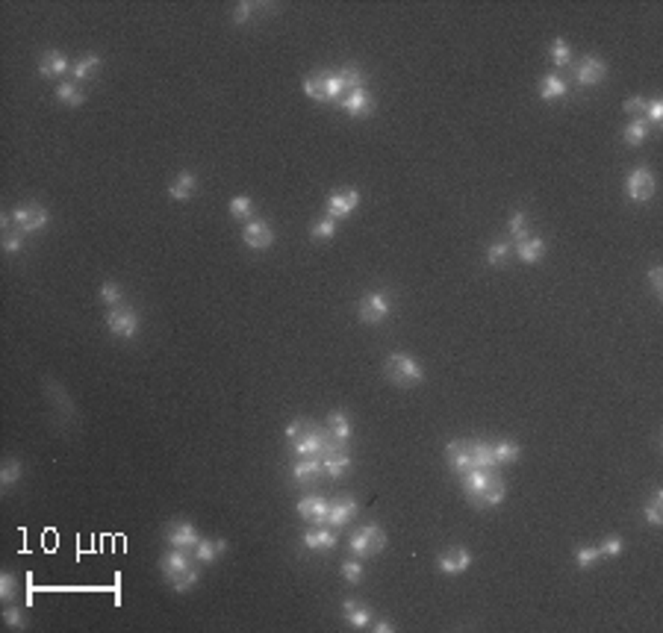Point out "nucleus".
Returning a JSON list of instances; mask_svg holds the SVG:
<instances>
[{"mask_svg": "<svg viewBox=\"0 0 663 633\" xmlns=\"http://www.w3.org/2000/svg\"><path fill=\"white\" fill-rule=\"evenodd\" d=\"M342 109H345L351 118H366V115H372L375 101H372V94H368V89L360 86V89L348 92V94L342 97Z\"/></svg>", "mask_w": 663, "mask_h": 633, "instance_id": "16", "label": "nucleus"}, {"mask_svg": "<svg viewBox=\"0 0 663 633\" xmlns=\"http://www.w3.org/2000/svg\"><path fill=\"white\" fill-rule=\"evenodd\" d=\"M194 192H198V177H194L192 171H180L177 180L168 186V194L174 197V201H189Z\"/></svg>", "mask_w": 663, "mask_h": 633, "instance_id": "25", "label": "nucleus"}, {"mask_svg": "<svg viewBox=\"0 0 663 633\" xmlns=\"http://www.w3.org/2000/svg\"><path fill=\"white\" fill-rule=\"evenodd\" d=\"M56 101H62L65 106H83L86 104V92L77 86L74 80H62V83H56Z\"/></svg>", "mask_w": 663, "mask_h": 633, "instance_id": "30", "label": "nucleus"}, {"mask_svg": "<svg viewBox=\"0 0 663 633\" xmlns=\"http://www.w3.org/2000/svg\"><path fill=\"white\" fill-rule=\"evenodd\" d=\"M622 136H625V142L628 145H642V142H646V138H649V121H646V118H634V121L625 127V133H622Z\"/></svg>", "mask_w": 663, "mask_h": 633, "instance_id": "33", "label": "nucleus"}, {"mask_svg": "<svg viewBox=\"0 0 663 633\" xmlns=\"http://www.w3.org/2000/svg\"><path fill=\"white\" fill-rule=\"evenodd\" d=\"M507 233H510L516 242H522L525 236H528V212H525V209H516V212L510 215V221H507Z\"/></svg>", "mask_w": 663, "mask_h": 633, "instance_id": "37", "label": "nucleus"}, {"mask_svg": "<svg viewBox=\"0 0 663 633\" xmlns=\"http://www.w3.org/2000/svg\"><path fill=\"white\" fill-rule=\"evenodd\" d=\"M198 578H201L198 571L189 568V571H183L180 578H174V580H171V586H174V592H189V589L198 586Z\"/></svg>", "mask_w": 663, "mask_h": 633, "instance_id": "47", "label": "nucleus"}, {"mask_svg": "<svg viewBox=\"0 0 663 633\" xmlns=\"http://www.w3.org/2000/svg\"><path fill=\"white\" fill-rule=\"evenodd\" d=\"M327 507L330 501L322 498V495H307L298 501V516L307 519V522H313L316 527H324L327 524Z\"/></svg>", "mask_w": 663, "mask_h": 633, "instance_id": "15", "label": "nucleus"}, {"mask_svg": "<svg viewBox=\"0 0 663 633\" xmlns=\"http://www.w3.org/2000/svg\"><path fill=\"white\" fill-rule=\"evenodd\" d=\"M21 474H24L21 460H6L4 468H0V483H4V492H9L18 480H21Z\"/></svg>", "mask_w": 663, "mask_h": 633, "instance_id": "34", "label": "nucleus"}, {"mask_svg": "<svg viewBox=\"0 0 663 633\" xmlns=\"http://www.w3.org/2000/svg\"><path fill=\"white\" fill-rule=\"evenodd\" d=\"M545 242L539 239V236H525L522 242H516V253H519V260L525 263V265H534V263H539L542 256H545Z\"/></svg>", "mask_w": 663, "mask_h": 633, "instance_id": "22", "label": "nucleus"}, {"mask_svg": "<svg viewBox=\"0 0 663 633\" xmlns=\"http://www.w3.org/2000/svg\"><path fill=\"white\" fill-rule=\"evenodd\" d=\"M383 548H386V533L378 524H366L351 536V551H354L357 557H375Z\"/></svg>", "mask_w": 663, "mask_h": 633, "instance_id": "6", "label": "nucleus"}, {"mask_svg": "<svg viewBox=\"0 0 663 633\" xmlns=\"http://www.w3.org/2000/svg\"><path fill=\"white\" fill-rule=\"evenodd\" d=\"M192 551H194L192 557L207 566V563H216L221 557V551H227V542L224 539H198V545H194Z\"/></svg>", "mask_w": 663, "mask_h": 633, "instance_id": "24", "label": "nucleus"}, {"mask_svg": "<svg viewBox=\"0 0 663 633\" xmlns=\"http://www.w3.org/2000/svg\"><path fill=\"white\" fill-rule=\"evenodd\" d=\"M463 492L475 507H498L507 498V486L493 468H469L463 474Z\"/></svg>", "mask_w": 663, "mask_h": 633, "instance_id": "2", "label": "nucleus"}, {"mask_svg": "<svg viewBox=\"0 0 663 633\" xmlns=\"http://www.w3.org/2000/svg\"><path fill=\"white\" fill-rule=\"evenodd\" d=\"M383 371H386V378L393 380L395 386H419L424 380V371L422 365L410 357V353H389L386 363H383Z\"/></svg>", "mask_w": 663, "mask_h": 633, "instance_id": "3", "label": "nucleus"}, {"mask_svg": "<svg viewBox=\"0 0 663 633\" xmlns=\"http://www.w3.org/2000/svg\"><path fill=\"white\" fill-rule=\"evenodd\" d=\"M97 298H101L106 307H121V298H124V289L121 283H115V280H106L101 289H97Z\"/></svg>", "mask_w": 663, "mask_h": 633, "instance_id": "36", "label": "nucleus"}, {"mask_svg": "<svg viewBox=\"0 0 663 633\" xmlns=\"http://www.w3.org/2000/svg\"><path fill=\"white\" fill-rule=\"evenodd\" d=\"M301 89H304L307 97H313V101H319V104L339 101V94L345 92V86H342V80H339V74H330V71H316V74L304 77Z\"/></svg>", "mask_w": 663, "mask_h": 633, "instance_id": "4", "label": "nucleus"}, {"mask_svg": "<svg viewBox=\"0 0 663 633\" xmlns=\"http://www.w3.org/2000/svg\"><path fill=\"white\" fill-rule=\"evenodd\" d=\"M12 219L18 224V230L21 233H38V230H45L48 221H50V212L42 207V204H21V207H15L12 209Z\"/></svg>", "mask_w": 663, "mask_h": 633, "instance_id": "8", "label": "nucleus"}, {"mask_svg": "<svg viewBox=\"0 0 663 633\" xmlns=\"http://www.w3.org/2000/svg\"><path fill=\"white\" fill-rule=\"evenodd\" d=\"M336 230H339L336 219H330V215H324V219H319L313 227H309V236H313V239H334Z\"/></svg>", "mask_w": 663, "mask_h": 633, "instance_id": "38", "label": "nucleus"}, {"mask_svg": "<svg viewBox=\"0 0 663 633\" xmlns=\"http://www.w3.org/2000/svg\"><path fill=\"white\" fill-rule=\"evenodd\" d=\"M472 460H475V468H495L493 445L490 442H472Z\"/></svg>", "mask_w": 663, "mask_h": 633, "instance_id": "35", "label": "nucleus"}, {"mask_svg": "<svg viewBox=\"0 0 663 633\" xmlns=\"http://www.w3.org/2000/svg\"><path fill=\"white\" fill-rule=\"evenodd\" d=\"M286 439L292 445V451L298 453V457H324L327 451H334L339 442L330 436V430L307 422V419H295L289 427H286Z\"/></svg>", "mask_w": 663, "mask_h": 633, "instance_id": "1", "label": "nucleus"}, {"mask_svg": "<svg viewBox=\"0 0 663 633\" xmlns=\"http://www.w3.org/2000/svg\"><path fill=\"white\" fill-rule=\"evenodd\" d=\"M339 80H342V86H345L348 92H354V89H360V86H363L366 77H363V71H360L357 65H345V68L339 71Z\"/></svg>", "mask_w": 663, "mask_h": 633, "instance_id": "41", "label": "nucleus"}, {"mask_svg": "<svg viewBox=\"0 0 663 633\" xmlns=\"http://www.w3.org/2000/svg\"><path fill=\"white\" fill-rule=\"evenodd\" d=\"M368 627H372L375 633H393L395 630V624H389V622H372Z\"/></svg>", "mask_w": 663, "mask_h": 633, "instance_id": "55", "label": "nucleus"}, {"mask_svg": "<svg viewBox=\"0 0 663 633\" xmlns=\"http://www.w3.org/2000/svg\"><path fill=\"white\" fill-rule=\"evenodd\" d=\"M253 9H257V4H251V0H245V4H239L236 9H233V21H236V24H245Z\"/></svg>", "mask_w": 663, "mask_h": 633, "instance_id": "52", "label": "nucleus"}, {"mask_svg": "<svg viewBox=\"0 0 663 633\" xmlns=\"http://www.w3.org/2000/svg\"><path fill=\"white\" fill-rule=\"evenodd\" d=\"M15 595H18V578L12 571H0V598L15 601Z\"/></svg>", "mask_w": 663, "mask_h": 633, "instance_id": "45", "label": "nucleus"}, {"mask_svg": "<svg viewBox=\"0 0 663 633\" xmlns=\"http://www.w3.org/2000/svg\"><path fill=\"white\" fill-rule=\"evenodd\" d=\"M324 468H322L319 457H298L295 466H292V478H295L298 483H307V480H316Z\"/></svg>", "mask_w": 663, "mask_h": 633, "instance_id": "27", "label": "nucleus"}, {"mask_svg": "<svg viewBox=\"0 0 663 633\" xmlns=\"http://www.w3.org/2000/svg\"><path fill=\"white\" fill-rule=\"evenodd\" d=\"M354 516H357V501L348 498V495H342V498H336V501H330V507H327V524H324V527H342V524H348Z\"/></svg>", "mask_w": 663, "mask_h": 633, "instance_id": "17", "label": "nucleus"}, {"mask_svg": "<svg viewBox=\"0 0 663 633\" xmlns=\"http://www.w3.org/2000/svg\"><path fill=\"white\" fill-rule=\"evenodd\" d=\"M569 83L563 80L560 74H545L539 80V97L542 101H557V97H566Z\"/></svg>", "mask_w": 663, "mask_h": 633, "instance_id": "26", "label": "nucleus"}, {"mask_svg": "<svg viewBox=\"0 0 663 633\" xmlns=\"http://www.w3.org/2000/svg\"><path fill=\"white\" fill-rule=\"evenodd\" d=\"M106 327L112 336H121V339H133L139 333V312L133 307H109L106 312Z\"/></svg>", "mask_w": 663, "mask_h": 633, "instance_id": "7", "label": "nucleus"}, {"mask_svg": "<svg viewBox=\"0 0 663 633\" xmlns=\"http://www.w3.org/2000/svg\"><path fill=\"white\" fill-rule=\"evenodd\" d=\"M251 212H253V201L248 194H236L230 201V215L233 219H251Z\"/></svg>", "mask_w": 663, "mask_h": 633, "instance_id": "43", "label": "nucleus"}, {"mask_svg": "<svg viewBox=\"0 0 663 633\" xmlns=\"http://www.w3.org/2000/svg\"><path fill=\"white\" fill-rule=\"evenodd\" d=\"M327 430H330V436H334L339 445H348V439H351V419L342 412V409H336V412H330V419H327Z\"/></svg>", "mask_w": 663, "mask_h": 633, "instance_id": "31", "label": "nucleus"}, {"mask_svg": "<svg viewBox=\"0 0 663 633\" xmlns=\"http://www.w3.org/2000/svg\"><path fill=\"white\" fill-rule=\"evenodd\" d=\"M660 504H663V492H654L652 501L646 504V510H642V516H646V522L652 527H660L663 524V512H660Z\"/></svg>", "mask_w": 663, "mask_h": 633, "instance_id": "40", "label": "nucleus"}, {"mask_svg": "<svg viewBox=\"0 0 663 633\" xmlns=\"http://www.w3.org/2000/svg\"><path fill=\"white\" fill-rule=\"evenodd\" d=\"M389 312H393V301H389L386 292H366L357 304V315L363 324H380L389 319Z\"/></svg>", "mask_w": 663, "mask_h": 633, "instance_id": "5", "label": "nucleus"}, {"mask_svg": "<svg viewBox=\"0 0 663 633\" xmlns=\"http://www.w3.org/2000/svg\"><path fill=\"white\" fill-rule=\"evenodd\" d=\"M24 248V233L21 230H6L4 233V253L15 256V253H21Z\"/></svg>", "mask_w": 663, "mask_h": 633, "instance_id": "46", "label": "nucleus"}, {"mask_svg": "<svg viewBox=\"0 0 663 633\" xmlns=\"http://www.w3.org/2000/svg\"><path fill=\"white\" fill-rule=\"evenodd\" d=\"M445 457H448V466L454 471L466 474L469 468H475V460H472V442H451L445 448Z\"/></svg>", "mask_w": 663, "mask_h": 633, "instance_id": "21", "label": "nucleus"}, {"mask_svg": "<svg viewBox=\"0 0 663 633\" xmlns=\"http://www.w3.org/2000/svg\"><path fill=\"white\" fill-rule=\"evenodd\" d=\"M604 77H608V65L598 56H583L575 65V83L578 86H598Z\"/></svg>", "mask_w": 663, "mask_h": 633, "instance_id": "12", "label": "nucleus"}, {"mask_svg": "<svg viewBox=\"0 0 663 633\" xmlns=\"http://www.w3.org/2000/svg\"><path fill=\"white\" fill-rule=\"evenodd\" d=\"M165 536H168L171 548H183V551L194 548V545H198V539H201V536H198V530H194V524H192V522H174V524H168Z\"/></svg>", "mask_w": 663, "mask_h": 633, "instance_id": "18", "label": "nucleus"}, {"mask_svg": "<svg viewBox=\"0 0 663 633\" xmlns=\"http://www.w3.org/2000/svg\"><path fill=\"white\" fill-rule=\"evenodd\" d=\"M507 256H510V245L507 242H493L490 248H486V263L490 265H504Z\"/></svg>", "mask_w": 663, "mask_h": 633, "instance_id": "44", "label": "nucleus"}, {"mask_svg": "<svg viewBox=\"0 0 663 633\" xmlns=\"http://www.w3.org/2000/svg\"><path fill=\"white\" fill-rule=\"evenodd\" d=\"M71 68H74L71 59L62 50H45L42 59H38V74H42L45 80H56V77H62Z\"/></svg>", "mask_w": 663, "mask_h": 633, "instance_id": "14", "label": "nucleus"}, {"mask_svg": "<svg viewBox=\"0 0 663 633\" xmlns=\"http://www.w3.org/2000/svg\"><path fill=\"white\" fill-rule=\"evenodd\" d=\"M322 468H324V471H327L334 480L345 478V474H348V468H351V453L345 451V445H336L334 451H327L324 457H322Z\"/></svg>", "mask_w": 663, "mask_h": 633, "instance_id": "20", "label": "nucleus"}, {"mask_svg": "<svg viewBox=\"0 0 663 633\" xmlns=\"http://www.w3.org/2000/svg\"><path fill=\"white\" fill-rule=\"evenodd\" d=\"M437 566H439L442 575H463V571L472 566V554L463 545H451L437 557Z\"/></svg>", "mask_w": 663, "mask_h": 633, "instance_id": "11", "label": "nucleus"}, {"mask_svg": "<svg viewBox=\"0 0 663 633\" xmlns=\"http://www.w3.org/2000/svg\"><path fill=\"white\" fill-rule=\"evenodd\" d=\"M622 551H625V542H622L619 536H608V539H604L601 545H598V554H601V557H619V554Z\"/></svg>", "mask_w": 663, "mask_h": 633, "instance_id": "48", "label": "nucleus"}, {"mask_svg": "<svg viewBox=\"0 0 663 633\" xmlns=\"http://www.w3.org/2000/svg\"><path fill=\"white\" fill-rule=\"evenodd\" d=\"M646 115H649L652 124H660V118H663V101H660V97H652V101H646Z\"/></svg>", "mask_w": 663, "mask_h": 633, "instance_id": "51", "label": "nucleus"}, {"mask_svg": "<svg viewBox=\"0 0 663 633\" xmlns=\"http://www.w3.org/2000/svg\"><path fill=\"white\" fill-rule=\"evenodd\" d=\"M598 560H601V554H598L596 545H581V548H575V566H578V568H590V566H596Z\"/></svg>", "mask_w": 663, "mask_h": 633, "instance_id": "39", "label": "nucleus"}, {"mask_svg": "<svg viewBox=\"0 0 663 633\" xmlns=\"http://www.w3.org/2000/svg\"><path fill=\"white\" fill-rule=\"evenodd\" d=\"M101 65H104L101 56H97V53H86V56H80V59L74 62L71 74H74V80H92V77L101 71Z\"/></svg>", "mask_w": 663, "mask_h": 633, "instance_id": "29", "label": "nucleus"}, {"mask_svg": "<svg viewBox=\"0 0 663 633\" xmlns=\"http://www.w3.org/2000/svg\"><path fill=\"white\" fill-rule=\"evenodd\" d=\"M549 56H552V62L554 65H569V59H572V48L563 42V38H554L552 48H549Z\"/></svg>", "mask_w": 663, "mask_h": 633, "instance_id": "42", "label": "nucleus"}, {"mask_svg": "<svg viewBox=\"0 0 663 633\" xmlns=\"http://www.w3.org/2000/svg\"><path fill=\"white\" fill-rule=\"evenodd\" d=\"M301 542L309 551H334L336 548V533L327 530V527H316V530H307Z\"/></svg>", "mask_w": 663, "mask_h": 633, "instance_id": "23", "label": "nucleus"}, {"mask_svg": "<svg viewBox=\"0 0 663 633\" xmlns=\"http://www.w3.org/2000/svg\"><path fill=\"white\" fill-rule=\"evenodd\" d=\"M242 242L251 251H268L275 245V230H271V224L263 219H248V224L242 227Z\"/></svg>", "mask_w": 663, "mask_h": 633, "instance_id": "10", "label": "nucleus"}, {"mask_svg": "<svg viewBox=\"0 0 663 633\" xmlns=\"http://www.w3.org/2000/svg\"><path fill=\"white\" fill-rule=\"evenodd\" d=\"M160 568H163V575H165V580L171 583L174 578H180L183 571H189V568H192V560H189V554H186L183 548H174V551L163 554V560H160Z\"/></svg>", "mask_w": 663, "mask_h": 633, "instance_id": "19", "label": "nucleus"}, {"mask_svg": "<svg viewBox=\"0 0 663 633\" xmlns=\"http://www.w3.org/2000/svg\"><path fill=\"white\" fill-rule=\"evenodd\" d=\"M360 207V192L357 189H342V192H334L327 201V215L330 219H348L351 212Z\"/></svg>", "mask_w": 663, "mask_h": 633, "instance_id": "13", "label": "nucleus"}, {"mask_svg": "<svg viewBox=\"0 0 663 633\" xmlns=\"http://www.w3.org/2000/svg\"><path fill=\"white\" fill-rule=\"evenodd\" d=\"M342 578L348 583H360L363 580V563L360 560H345L342 563Z\"/></svg>", "mask_w": 663, "mask_h": 633, "instance_id": "49", "label": "nucleus"}, {"mask_svg": "<svg viewBox=\"0 0 663 633\" xmlns=\"http://www.w3.org/2000/svg\"><path fill=\"white\" fill-rule=\"evenodd\" d=\"M4 622L12 627V630H24L27 624H24V612L18 610V607H6L4 610Z\"/></svg>", "mask_w": 663, "mask_h": 633, "instance_id": "50", "label": "nucleus"}, {"mask_svg": "<svg viewBox=\"0 0 663 633\" xmlns=\"http://www.w3.org/2000/svg\"><path fill=\"white\" fill-rule=\"evenodd\" d=\"M342 616L348 619L351 627H357V630L372 624V612H368L366 607H360L354 598H345V601H342Z\"/></svg>", "mask_w": 663, "mask_h": 633, "instance_id": "28", "label": "nucleus"}, {"mask_svg": "<svg viewBox=\"0 0 663 633\" xmlns=\"http://www.w3.org/2000/svg\"><path fill=\"white\" fill-rule=\"evenodd\" d=\"M625 194L631 197V201H637V204H646L649 197L654 194V174H652V168H646V165L634 168L628 174V180H625Z\"/></svg>", "mask_w": 663, "mask_h": 633, "instance_id": "9", "label": "nucleus"}, {"mask_svg": "<svg viewBox=\"0 0 663 633\" xmlns=\"http://www.w3.org/2000/svg\"><path fill=\"white\" fill-rule=\"evenodd\" d=\"M519 453H522V448H519L516 442H510V439H504V442L493 445V457H495V466H507V463L519 460Z\"/></svg>", "mask_w": 663, "mask_h": 633, "instance_id": "32", "label": "nucleus"}, {"mask_svg": "<svg viewBox=\"0 0 663 633\" xmlns=\"http://www.w3.org/2000/svg\"><path fill=\"white\" fill-rule=\"evenodd\" d=\"M625 112H631V115H637V112H646V97H628L625 101V106H622Z\"/></svg>", "mask_w": 663, "mask_h": 633, "instance_id": "54", "label": "nucleus"}, {"mask_svg": "<svg viewBox=\"0 0 663 633\" xmlns=\"http://www.w3.org/2000/svg\"><path fill=\"white\" fill-rule=\"evenodd\" d=\"M649 280H652L654 292L663 295V268H660V265H652V268H649Z\"/></svg>", "mask_w": 663, "mask_h": 633, "instance_id": "53", "label": "nucleus"}]
</instances>
